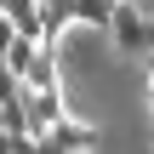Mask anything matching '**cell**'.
<instances>
[{
    "label": "cell",
    "mask_w": 154,
    "mask_h": 154,
    "mask_svg": "<svg viewBox=\"0 0 154 154\" xmlns=\"http://www.w3.org/2000/svg\"><path fill=\"white\" fill-rule=\"evenodd\" d=\"M109 40H114V51H126V57H143L154 51V17L143 0H114V17H109V29H103Z\"/></svg>",
    "instance_id": "6da1fadb"
},
{
    "label": "cell",
    "mask_w": 154,
    "mask_h": 154,
    "mask_svg": "<svg viewBox=\"0 0 154 154\" xmlns=\"http://www.w3.org/2000/svg\"><path fill=\"white\" fill-rule=\"evenodd\" d=\"M40 137H51L63 154H91V149H97V131L80 126V120H63V126H51V131H40Z\"/></svg>",
    "instance_id": "7a4b0ae2"
},
{
    "label": "cell",
    "mask_w": 154,
    "mask_h": 154,
    "mask_svg": "<svg viewBox=\"0 0 154 154\" xmlns=\"http://www.w3.org/2000/svg\"><path fill=\"white\" fill-rule=\"evenodd\" d=\"M69 17H74L80 29H109V17H114V0H69Z\"/></svg>",
    "instance_id": "3957f363"
},
{
    "label": "cell",
    "mask_w": 154,
    "mask_h": 154,
    "mask_svg": "<svg viewBox=\"0 0 154 154\" xmlns=\"http://www.w3.org/2000/svg\"><path fill=\"white\" fill-rule=\"evenodd\" d=\"M11 40H17V23H11V11H0V57L11 51Z\"/></svg>",
    "instance_id": "277c9868"
},
{
    "label": "cell",
    "mask_w": 154,
    "mask_h": 154,
    "mask_svg": "<svg viewBox=\"0 0 154 154\" xmlns=\"http://www.w3.org/2000/svg\"><path fill=\"white\" fill-rule=\"evenodd\" d=\"M149 103H154V63H149Z\"/></svg>",
    "instance_id": "5b68a950"
},
{
    "label": "cell",
    "mask_w": 154,
    "mask_h": 154,
    "mask_svg": "<svg viewBox=\"0 0 154 154\" xmlns=\"http://www.w3.org/2000/svg\"><path fill=\"white\" fill-rule=\"evenodd\" d=\"M6 6H11V0H0V11H6Z\"/></svg>",
    "instance_id": "8992f818"
},
{
    "label": "cell",
    "mask_w": 154,
    "mask_h": 154,
    "mask_svg": "<svg viewBox=\"0 0 154 154\" xmlns=\"http://www.w3.org/2000/svg\"><path fill=\"white\" fill-rule=\"evenodd\" d=\"M143 6H149V0H143Z\"/></svg>",
    "instance_id": "52a82bcc"
}]
</instances>
